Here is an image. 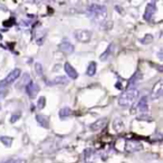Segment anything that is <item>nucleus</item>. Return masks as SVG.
Masks as SVG:
<instances>
[{"instance_id":"1","label":"nucleus","mask_w":163,"mask_h":163,"mask_svg":"<svg viewBox=\"0 0 163 163\" xmlns=\"http://www.w3.org/2000/svg\"><path fill=\"white\" fill-rule=\"evenodd\" d=\"M87 17L97 24H102L107 18V8L104 5L92 4L87 7Z\"/></svg>"},{"instance_id":"2","label":"nucleus","mask_w":163,"mask_h":163,"mask_svg":"<svg viewBox=\"0 0 163 163\" xmlns=\"http://www.w3.org/2000/svg\"><path fill=\"white\" fill-rule=\"evenodd\" d=\"M138 96V92L136 88H131V89H126L125 92H123L117 98L119 105L122 107H130L134 104V102L136 100Z\"/></svg>"},{"instance_id":"3","label":"nucleus","mask_w":163,"mask_h":163,"mask_svg":"<svg viewBox=\"0 0 163 163\" xmlns=\"http://www.w3.org/2000/svg\"><path fill=\"white\" fill-rule=\"evenodd\" d=\"M93 34L88 29H78L75 32V38L81 43H89Z\"/></svg>"},{"instance_id":"4","label":"nucleus","mask_w":163,"mask_h":163,"mask_svg":"<svg viewBox=\"0 0 163 163\" xmlns=\"http://www.w3.org/2000/svg\"><path fill=\"white\" fill-rule=\"evenodd\" d=\"M163 94V81L159 79V81L153 85L152 91H151V98L152 100H157L160 98Z\"/></svg>"},{"instance_id":"5","label":"nucleus","mask_w":163,"mask_h":163,"mask_svg":"<svg viewBox=\"0 0 163 163\" xmlns=\"http://www.w3.org/2000/svg\"><path fill=\"white\" fill-rule=\"evenodd\" d=\"M143 149L142 143H140L138 141L135 140H127L125 143V151L126 152H136V151H141Z\"/></svg>"},{"instance_id":"6","label":"nucleus","mask_w":163,"mask_h":163,"mask_svg":"<svg viewBox=\"0 0 163 163\" xmlns=\"http://www.w3.org/2000/svg\"><path fill=\"white\" fill-rule=\"evenodd\" d=\"M20 75H21V70L19 68H15L7 75V77L4 79V82H5V84H7V85H10V84H13V82L17 81L19 77H20Z\"/></svg>"},{"instance_id":"7","label":"nucleus","mask_w":163,"mask_h":163,"mask_svg":"<svg viewBox=\"0 0 163 163\" xmlns=\"http://www.w3.org/2000/svg\"><path fill=\"white\" fill-rule=\"evenodd\" d=\"M58 48L59 50L64 53V54H66V55H70V54H73L74 53V45L72 44V43H69L67 39H64L63 41L59 44L58 46Z\"/></svg>"},{"instance_id":"8","label":"nucleus","mask_w":163,"mask_h":163,"mask_svg":"<svg viewBox=\"0 0 163 163\" xmlns=\"http://www.w3.org/2000/svg\"><path fill=\"white\" fill-rule=\"evenodd\" d=\"M157 11V5H155V2H150L146 8H145V11H144V16H143V18L146 20V21H150L152 17L154 16V13Z\"/></svg>"},{"instance_id":"9","label":"nucleus","mask_w":163,"mask_h":163,"mask_svg":"<svg viewBox=\"0 0 163 163\" xmlns=\"http://www.w3.org/2000/svg\"><path fill=\"white\" fill-rule=\"evenodd\" d=\"M107 124V119L106 117H102V119H98L97 121H95L93 124H91V130L93 132H97L103 130Z\"/></svg>"},{"instance_id":"10","label":"nucleus","mask_w":163,"mask_h":163,"mask_svg":"<svg viewBox=\"0 0 163 163\" xmlns=\"http://www.w3.org/2000/svg\"><path fill=\"white\" fill-rule=\"evenodd\" d=\"M40 91V87L38 86L37 84H35L34 82H30L29 85L26 87V92H27V95L30 97V98H34L36 97V95L38 94V92Z\"/></svg>"},{"instance_id":"11","label":"nucleus","mask_w":163,"mask_h":163,"mask_svg":"<svg viewBox=\"0 0 163 163\" xmlns=\"http://www.w3.org/2000/svg\"><path fill=\"white\" fill-rule=\"evenodd\" d=\"M95 159H96V154H95L94 150L92 148H86L84 150V161H85V163H94Z\"/></svg>"},{"instance_id":"12","label":"nucleus","mask_w":163,"mask_h":163,"mask_svg":"<svg viewBox=\"0 0 163 163\" xmlns=\"http://www.w3.org/2000/svg\"><path fill=\"white\" fill-rule=\"evenodd\" d=\"M64 69H65V73L67 74L69 78L72 79H76L78 77V73L76 72V69L70 65L69 63H65L64 64Z\"/></svg>"},{"instance_id":"13","label":"nucleus","mask_w":163,"mask_h":163,"mask_svg":"<svg viewBox=\"0 0 163 163\" xmlns=\"http://www.w3.org/2000/svg\"><path fill=\"white\" fill-rule=\"evenodd\" d=\"M32 82V78H30V75L28 73H24L22 76H20V79H19L18 84H17V88H24L27 87L29 85V83Z\"/></svg>"},{"instance_id":"14","label":"nucleus","mask_w":163,"mask_h":163,"mask_svg":"<svg viewBox=\"0 0 163 163\" xmlns=\"http://www.w3.org/2000/svg\"><path fill=\"white\" fill-rule=\"evenodd\" d=\"M36 121L39 125L44 129H48L49 127V117L46 116V115H43V114H37L36 115Z\"/></svg>"},{"instance_id":"15","label":"nucleus","mask_w":163,"mask_h":163,"mask_svg":"<svg viewBox=\"0 0 163 163\" xmlns=\"http://www.w3.org/2000/svg\"><path fill=\"white\" fill-rule=\"evenodd\" d=\"M138 108L141 111V113H143V114L148 113V111H149V106H148V97H146V96H143L141 100H138Z\"/></svg>"},{"instance_id":"16","label":"nucleus","mask_w":163,"mask_h":163,"mask_svg":"<svg viewBox=\"0 0 163 163\" xmlns=\"http://www.w3.org/2000/svg\"><path fill=\"white\" fill-rule=\"evenodd\" d=\"M69 83V79L66 76H57L56 78H54L53 81L50 82L51 85H55V84H59V85H67Z\"/></svg>"},{"instance_id":"17","label":"nucleus","mask_w":163,"mask_h":163,"mask_svg":"<svg viewBox=\"0 0 163 163\" xmlns=\"http://www.w3.org/2000/svg\"><path fill=\"white\" fill-rule=\"evenodd\" d=\"M113 130L116 132V133H121V132L124 130V123L122 122V119H114Z\"/></svg>"},{"instance_id":"18","label":"nucleus","mask_w":163,"mask_h":163,"mask_svg":"<svg viewBox=\"0 0 163 163\" xmlns=\"http://www.w3.org/2000/svg\"><path fill=\"white\" fill-rule=\"evenodd\" d=\"M36 39H37V44H43V40L45 39V36H46V32H45L44 28H39L36 32Z\"/></svg>"},{"instance_id":"19","label":"nucleus","mask_w":163,"mask_h":163,"mask_svg":"<svg viewBox=\"0 0 163 163\" xmlns=\"http://www.w3.org/2000/svg\"><path fill=\"white\" fill-rule=\"evenodd\" d=\"M72 114H73V112H72V110H70L69 107H63V108L59 111V117L62 119H68Z\"/></svg>"},{"instance_id":"20","label":"nucleus","mask_w":163,"mask_h":163,"mask_svg":"<svg viewBox=\"0 0 163 163\" xmlns=\"http://www.w3.org/2000/svg\"><path fill=\"white\" fill-rule=\"evenodd\" d=\"M138 79H141V73H140V72L135 73L134 75L132 76V78L129 81V88H127V89H131V88H133V86L138 83Z\"/></svg>"},{"instance_id":"21","label":"nucleus","mask_w":163,"mask_h":163,"mask_svg":"<svg viewBox=\"0 0 163 163\" xmlns=\"http://www.w3.org/2000/svg\"><path fill=\"white\" fill-rule=\"evenodd\" d=\"M112 50H113V44H111L108 47L106 48V50L100 56V60L102 62H105L107 58H110V56H111V54H112Z\"/></svg>"},{"instance_id":"22","label":"nucleus","mask_w":163,"mask_h":163,"mask_svg":"<svg viewBox=\"0 0 163 163\" xmlns=\"http://www.w3.org/2000/svg\"><path fill=\"white\" fill-rule=\"evenodd\" d=\"M0 142L5 145V146H7V148H10L11 144H13V138H10V136L2 135V136H0Z\"/></svg>"},{"instance_id":"23","label":"nucleus","mask_w":163,"mask_h":163,"mask_svg":"<svg viewBox=\"0 0 163 163\" xmlns=\"http://www.w3.org/2000/svg\"><path fill=\"white\" fill-rule=\"evenodd\" d=\"M95 73H96V63L92 62V63H89V65H88L86 74H87V76H94Z\"/></svg>"},{"instance_id":"24","label":"nucleus","mask_w":163,"mask_h":163,"mask_svg":"<svg viewBox=\"0 0 163 163\" xmlns=\"http://www.w3.org/2000/svg\"><path fill=\"white\" fill-rule=\"evenodd\" d=\"M7 88H8V85L5 84L4 81H0V98L5 97L7 94Z\"/></svg>"},{"instance_id":"25","label":"nucleus","mask_w":163,"mask_h":163,"mask_svg":"<svg viewBox=\"0 0 163 163\" xmlns=\"http://www.w3.org/2000/svg\"><path fill=\"white\" fill-rule=\"evenodd\" d=\"M152 40H153V36L150 35V34H148V35H145L143 38H141V39H140V43H141V44L148 45V44H151V43H152Z\"/></svg>"},{"instance_id":"26","label":"nucleus","mask_w":163,"mask_h":163,"mask_svg":"<svg viewBox=\"0 0 163 163\" xmlns=\"http://www.w3.org/2000/svg\"><path fill=\"white\" fill-rule=\"evenodd\" d=\"M45 105H46V98H45L44 96H40L37 102V108L38 110H43Z\"/></svg>"},{"instance_id":"27","label":"nucleus","mask_w":163,"mask_h":163,"mask_svg":"<svg viewBox=\"0 0 163 163\" xmlns=\"http://www.w3.org/2000/svg\"><path fill=\"white\" fill-rule=\"evenodd\" d=\"M20 116H21V112H15V113L11 114V116H10V122H11V123L17 122V121L20 119Z\"/></svg>"},{"instance_id":"28","label":"nucleus","mask_w":163,"mask_h":163,"mask_svg":"<svg viewBox=\"0 0 163 163\" xmlns=\"http://www.w3.org/2000/svg\"><path fill=\"white\" fill-rule=\"evenodd\" d=\"M35 70H36V73H37L38 76H43V67H41V64L36 63V65H35Z\"/></svg>"},{"instance_id":"29","label":"nucleus","mask_w":163,"mask_h":163,"mask_svg":"<svg viewBox=\"0 0 163 163\" xmlns=\"http://www.w3.org/2000/svg\"><path fill=\"white\" fill-rule=\"evenodd\" d=\"M6 163H26V160H24V159H10Z\"/></svg>"},{"instance_id":"30","label":"nucleus","mask_w":163,"mask_h":163,"mask_svg":"<svg viewBox=\"0 0 163 163\" xmlns=\"http://www.w3.org/2000/svg\"><path fill=\"white\" fill-rule=\"evenodd\" d=\"M138 119H149V122H150V121H152V119H151L150 116H144V115H143V116H140V117H138Z\"/></svg>"},{"instance_id":"31","label":"nucleus","mask_w":163,"mask_h":163,"mask_svg":"<svg viewBox=\"0 0 163 163\" xmlns=\"http://www.w3.org/2000/svg\"><path fill=\"white\" fill-rule=\"evenodd\" d=\"M116 88H119V89H121V84H119V83L116 84Z\"/></svg>"}]
</instances>
